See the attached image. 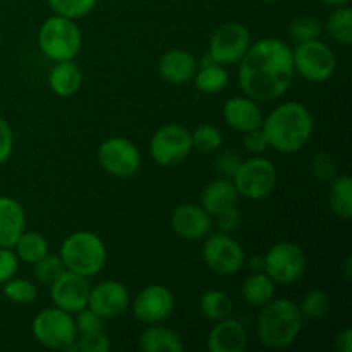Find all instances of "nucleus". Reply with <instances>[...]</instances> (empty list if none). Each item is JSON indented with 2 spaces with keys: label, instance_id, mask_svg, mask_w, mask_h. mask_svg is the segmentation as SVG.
Wrapping results in <instances>:
<instances>
[{
  "label": "nucleus",
  "instance_id": "nucleus-1",
  "mask_svg": "<svg viewBox=\"0 0 352 352\" xmlns=\"http://www.w3.org/2000/svg\"><path fill=\"white\" fill-rule=\"evenodd\" d=\"M239 86L254 102H272L284 95L294 79L292 48L277 38L251 43L239 62Z\"/></svg>",
  "mask_w": 352,
  "mask_h": 352
},
{
  "label": "nucleus",
  "instance_id": "nucleus-2",
  "mask_svg": "<svg viewBox=\"0 0 352 352\" xmlns=\"http://www.w3.org/2000/svg\"><path fill=\"white\" fill-rule=\"evenodd\" d=\"M313 127L315 120L311 112L301 102H285L275 107L261 122L268 146L285 155L302 150L311 140Z\"/></svg>",
  "mask_w": 352,
  "mask_h": 352
},
{
  "label": "nucleus",
  "instance_id": "nucleus-3",
  "mask_svg": "<svg viewBox=\"0 0 352 352\" xmlns=\"http://www.w3.org/2000/svg\"><path fill=\"white\" fill-rule=\"evenodd\" d=\"M305 327V316L301 309L291 299H272L261 306L258 315V339L270 349H285L301 333Z\"/></svg>",
  "mask_w": 352,
  "mask_h": 352
},
{
  "label": "nucleus",
  "instance_id": "nucleus-4",
  "mask_svg": "<svg viewBox=\"0 0 352 352\" xmlns=\"http://www.w3.org/2000/svg\"><path fill=\"white\" fill-rule=\"evenodd\" d=\"M58 256L62 258L65 270L89 278L98 275L105 267L107 248L100 236L88 230H79L65 237Z\"/></svg>",
  "mask_w": 352,
  "mask_h": 352
},
{
  "label": "nucleus",
  "instance_id": "nucleus-5",
  "mask_svg": "<svg viewBox=\"0 0 352 352\" xmlns=\"http://www.w3.org/2000/svg\"><path fill=\"white\" fill-rule=\"evenodd\" d=\"M81 45L82 34L74 19L55 14L41 24L38 47L50 60H74V57H78L81 52Z\"/></svg>",
  "mask_w": 352,
  "mask_h": 352
},
{
  "label": "nucleus",
  "instance_id": "nucleus-6",
  "mask_svg": "<svg viewBox=\"0 0 352 352\" xmlns=\"http://www.w3.org/2000/svg\"><path fill=\"white\" fill-rule=\"evenodd\" d=\"M36 342L52 351H67L78 339V329L71 313L57 308L41 309L31 323Z\"/></svg>",
  "mask_w": 352,
  "mask_h": 352
},
{
  "label": "nucleus",
  "instance_id": "nucleus-7",
  "mask_svg": "<svg viewBox=\"0 0 352 352\" xmlns=\"http://www.w3.org/2000/svg\"><path fill=\"white\" fill-rule=\"evenodd\" d=\"M237 195L251 201L267 198L278 181L277 167L268 158L253 157L241 162L237 170L230 177Z\"/></svg>",
  "mask_w": 352,
  "mask_h": 352
},
{
  "label": "nucleus",
  "instance_id": "nucleus-8",
  "mask_svg": "<svg viewBox=\"0 0 352 352\" xmlns=\"http://www.w3.org/2000/svg\"><path fill=\"white\" fill-rule=\"evenodd\" d=\"M294 71L311 82H325L337 69V57L332 48L322 40L298 43L292 50Z\"/></svg>",
  "mask_w": 352,
  "mask_h": 352
},
{
  "label": "nucleus",
  "instance_id": "nucleus-9",
  "mask_svg": "<svg viewBox=\"0 0 352 352\" xmlns=\"http://www.w3.org/2000/svg\"><path fill=\"white\" fill-rule=\"evenodd\" d=\"M306 270V254L292 241L275 243L265 254V274L275 284L289 285L299 280Z\"/></svg>",
  "mask_w": 352,
  "mask_h": 352
},
{
  "label": "nucleus",
  "instance_id": "nucleus-10",
  "mask_svg": "<svg viewBox=\"0 0 352 352\" xmlns=\"http://www.w3.org/2000/svg\"><path fill=\"white\" fill-rule=\"evenodd\" d=\"M192 151L191 131L181 124H167L155 131L150 141L151 158L162 167L182 164Z\"/></svg>",
  "mask_w": 352,
  "mask_h": 352
},
{
  "label": "nucleus",
  "instance_id": "nucleus-11",
  "mask_svg": "<svg viewBox=\"0 0 352 352\" xmlns=\"http://www.w3.org/2000/svg\"><path fill=\"white\" fill-rule=\"evenodd\" d=\"M201 256L210 270L223 277L239 274L246 263L243 246L226 232L212 234L203 244Z\"/></svg>",
  "mask_w": 352,
  "mask_h": 352
},
{
  "label": "nucleus",
  "instance_id": "nucleus-12",
  "mask_svg": "<svg viewBox=\"0 0 352 352\" xmlns=\"http://www.w3.org/2000/svg\"><path fill=\"white\" fill-rule=\"evenodd\" d=\"M251 45V34L244 24L237 21L223 23L210 36L208 55L220 65L237 64Z\"/></svg>",
  "mask_w": 352,
  "mask_h": 352
},
{
  "label": "nucleus",
  "instance_id": "nucleus-13",
  "mask_svg": "<svg viewBox=\"0 0 352 352\" xmlns=\"http://www.w3.org/2000/svg\"><path fill=\"white\" fill-rule=\"evenodd\" d=\"M98 164L112 177L129 179L140 170L141 153L126 138H109L98 146Z\"/></svg>",
  "mask_w": 352,
  "mask_h": 352
},
{
  "label": "nucleus",
  "instance_id": "nucleus-14",
  "mask_svg": "<svg viewBox=\"0 0 352 352\" xmlns=\"http://www.w3.org/2000/svg\"><path fill=\"white\" fill-rule=\"evenodd\" d=\"M174 294L168 287L162 284L146 285L138 292L133 301V313L141 323H162L168 320L174 313Z\"/></svg>",
  "mask_w": 352,
  "mask_h": 352
},
{
  "label": "nucleus",
  "instance_id": "nucleus-15",
  "mask_svg": "<svg viewBox=\"0 0 352 352\" xmlns=\"http://www.w3.org/2000/svg\"><path fill=\"white\" fill-rule=\"evenodd\" d=\"M131 294L126 285L119 280H103L89 289L88 308L98 313L103 320L117 318L127 311Z\"/></svg>",
  "mask_w": 352,
  "mask_h": 352
},
{
  "label": "nucleus",
  "instance_id": "nucleus-16",
  "mask_svg": "<svg viewBox=\"0 0 352 352\" xmlns=\"http://www.w3.org/2000/svg\"><path fill=\"white\" fill-rule=\"evenodd\" d=\"M89 289L91 287L88 284V278L71 270H64L60 277L50 285V298L57 308L76 315L88 306Z\"/></svg>",
  "mask_w": 352,
  "mask_h": 352
},
{
  "label": "nucleus",
  "instance_id": "nucleus-17",
  "mask_svg": "<svg viewBox=\"0 0 352 352\" xmlns=\"http://www.w3.org/2000/svg\"><path fill=\"white\" fill-rule=\"evenodd\" d=\"M170 226L179 237L199 241L212 230V215L201 205H181L170 217Z\"/></svg>",
  "mask_w": 352,
  "mask_h": 352
},
{
  "label": "nucleus",
  "instance_id": "nucleus-18",
  "mask_svg": "<svg viewBox=\"0 0 352 352\" xmlns=\"http://www.w3.org/2000/svg\"><path fill=\"white\" fill-rule=\"evenodd\" d=\"M246 346V329L232 316L215 322L206 337V349L210 352H243Z\"/></svg>",
  "mask_w": 352,
  "mask_h": 352
},
{
  "label": "nucleus",
  "instance_id": "nucleus-19",
  "mask_svg": "<svg viewBox=\"0 0 352 352\" xmlns=\"http://www.w3.org/2000/svg\"><path fill=\"white\" fill-rule=\"evenodd\" d=\"M223 120L227 126L232 127L237 133H248L261 127L263 122V113L258 107V102H254L250 96H232L223 103Z\"/></svg>",
  "mask_w": 352,
  "mask_h": 352
},
{
  "label": "nucleus",
  "instance_id": "nucleus-20",
  "mask_svg": "<svg viewBox=\"0 0 352 352\" xmlns=\"http://www.w3.org/2000/svg\"><path fill=\"white\" fill-rule=\"evenodd\" d=\"M196 71H198L196 58L182 48H172L165 52L158 62L160 78L170 85H186L192 81Z\"/></svg>",
  "mask_w": 352,
  "mask_h": 352
},
{
  "label": "nucleus",
  "instance_id": "nucleus-21",
  "mask_svg": "<svg viewBox=\"0 0 352 352\" xmlns=\"http://www.w3.org/2000/svg\"><path fill=\"white\" fill-rule=\"evenodd\" d=\"M26 227L23 205L10 196H0V248H14Z\"/></svg>",
  "mask_w": 352,
  "mask_h": 352
},
{
  "label": "nucleus",
  "instance_id": "nucleus-22",
  "mask_svg": "<svg viewBox=\"0 0 352 352\" xmlns=\"http://www.w3.org/2000/svg\"><path fill=\"white\" fill-rule=\"evenodd\" d=\"M237 199L239 195L230 179H215L208 182L201 191V206L212 217L237 206Z\"/></svg>",
  "mask_w": 352,
  "mask_h": 352
},
{
  "label": "nucleus",
  "instance_id": "nucleus-23",
  "mask_svg": "<svg viewBox=\"0 0 352 352\" xmlns=\"http://www.w3.org/2000/svg\"><path fill=\"white\" fill-rule=\"evenodd\" d=\"M140 349L144 352H182L184 342L181 336L168 327L151 323L141 332Z\"/></svg>",
  "mask_w": 352,
  "mask_h": 352
},
{
  "label": "nucleus",
  "instance_id": "nucleus-24",
  "mask_svg": "<svg viewBox=\"0 0 352 352\" xmlns=\"http://www.w3.org/2000/svg\"><path fill=\"white\" fill-rule=\"evenodd\" d=\"M48 85L57 96L69 98L81 89L82 72L72 60H62L52 67L48 74Z\"/></svg>",
  "mask_w": 352,
  "mask_h": 352
},
{
  "label": "nucleus",
  "instance_id": "nucleus-25",
  "mask_svg": "<svg viewBox=\"0 0 352 352\" xmlns=\"http://www.w3.org/2000/svg\"><path fill=\"white\" fill-rule=\"evenodd\" d=\"M243 299L253 308H261L275 296V282L265 272L251 274L241 287Z\"/></svg>",
  "mask_w": 352,
  "mask_h": 352
},
{
  "label": "nucleus",
  "instance_id": "nucleus-26",
  "mask_svg": "<svg viewBox=\"0 0 352 352\" xmlns=\"http://www.w3.org/2000/svg\"><path fill=\"white\" fill-rule=\"evenodd\" d=\"M329 205L333 215L349 220L352 217V179L349 175H337L329 191Z\"/></svg>",
  "mask_w": 352,
  "mask_h": 352
},
{
  "label": "nucleus",
  "instance_id": "nucleus-27",
  "mask_svg": "<svg viewBox=\"0 0 352 352\" xmlns=\"http://www.w3.org/2000/svg\"><path fill=\"white\" fill-rule=\"evenodd\" d=\"M199 313L210 322H220L223 318L232 316L234 302L230 296L223 291H206L199 298Z\"/></svg>",
  "mask_w": 352,
  "mask_h": 352
},
{
  "label": "nucleus",
  "instance_id": "nucleus-28",
  "mask_svg": "<svg viewBox=\"0 0 352 352\" xmlns=\"http://www.w3.org/2000/svg\"><path fill=\"white\" fill-rule=\"evenodd\" d=\"M192 81H195L198 91L213 95V93H220L222 89H226V86L229 85V74L226 71V65L212 62V64L201 65V69L196 71Z\"/></svg>",
  "mask_w": 352,
  "mask_h": 352
},
{
  "label": "nucleus",
  "instance_id": "nucleus-29",
  "mask_svg": "<svg viewBox=\"0 0 352 352\" xmlns=\"http://www.w3.org/2000/svg\"><path fill=\"white\" fill-rule=\"evenodd\" d=\"M12 250L19 261L34 265L45 254H48V241L38 232H23Z\"/></svg>",
  "mask_w": 352,
  "mask_h": 352
},
{
  "label": "nucleus",
  "instance_id": "nucleus-30",
  "mask_svg": "<svg viewBox=\"0 0 352 352\" xmlns=\"http://www.w3.org/2000/svg\"><path fill=\"white\" fill-rule=\"evenodd\" d=\"M327 33L340 45L352 43V10L351 7H336L327 19Z\"/></svg>",
  "mask_w": 352,
  "mask_h": 352
},
{
  "label": "nucleus",
  "instance_id": "nucleus-31",
  "mask_svg": "<svg viewBox=\"0 0 352 352\" xmlns=\"http://www.w3.org/2000/svg\"><path fill=\"white\" fill-rule=\"evenodd\" d=\"M323 33V26L316 17L313 16H299L292 19L289 26V34L291 40L298 43H306V41L318 40Z\"/></svg>",
  "mask_w": 352,
  "mask_h": 352
},
{
  "label": "nucleus",
  "instance_id": "nucleus-32",
  "mask_svg": "<svg viewBox=\"0 0 352 352\" xmlns=\"http://www.w3.org/2000/svg\"><path fill=\"white\" fill-rule=\"evenodd\" d=\"M191 140L192 150L201 151V153H213L223 143L222 131L212 124H203V126L196 127L191 133Z\"/></svg>",
  "mask_w": 352,
  "mask_h": 352
},
{
  "label": "nucleus",
  "instance_id": "nucleus-33",
  "mask_svg": "<svg viewBox=\"0 0 352 352\" xmlns=\"http://www.w3.org/2000/svg\"><path fill=\"white\" fill-rule=\"evenodd\" d=\"M3 287V296L9 299L10 302H16V305H31V302L36 299V285L33 284L28 278H16L12 277L10 280H7Z\"/></svg>",
  "mask_w": 352,
  "mask_h": 352
},
{
  "label": "nucleus",
  "instance_id": "nucleus-34",
  "mask_svg": "<svg viewBox=\"0 0 352 352\" xmlns=\"http://www.w3.org/2000/svg\"><path fill=\"white\" fill-rule=\"evenodd\" d=\"M65 270L64 263H62V258L58 254H45L41 260H38L34 263L33 275L40 284L48 285L50 287L58 277H60L62 272Z\"/></svg>",
  "mask_w": 352,
  "mask_h": 352
},
{
  "label": "nucleus",
  "instance_id": "nucleus-35",
  "mask_svg": "<svg viewBox=\"0 0 352 352\" xmlns=\"http://www.w3.org/2000/svg\"><path fill=\"white\" fill-rule=\"evenodd\" d=\"M47 2L55 14L76 21L88 16L95 9L98 0H47Z\"/></svg>",
  "mask_w": 352,
  "mask_h": 352
},
{
  "label": "nucleus",
  "instance_id": "nucleus-36",
  "mask_svg": "<svg viewBox=\"0 0 352 352\" xmlns=\"http://www.w3.org/2000/svg\"><path fill=\"white\" fill-rule=\"evenodd\" d=\"M302 316L309 320H320L329 313L330 298L325 291H311L305 296L301 306Z\"/></svg>",
  "mask_w": 352,
  "mask_h": 352
},
{
  "label": "nucleus",
  "instance_id": "nucleus-37",
  "mask_svg": "<svg viewBox=\"0 0 352 352\" xmlns=\"http://www.w3.org/2000/svg\"><path fill=\"white\" fill-rule=\"evenodd\" d=\"M76 342H78L79 352H109L112 349L110 337L103 330L81 333L79 339H76Z\"/></svg>",
  "mask_w": 352,
  "mask_h": 352
},
{
  "label": "nucleus",
  "instance_id": "nucleus-38",
  "mask_svg": "<svg viewBox=\"0 0 352 352\" xmlns=\"http://www.w3.org/2000/svg\"><path fill=\"white\" fill-rule=\"evenodd\" d=\"M309 170L318 181H333L337 177L339 168H337L336 160L329 153H318L313 157Z\"/></svg>",
  "mask_w": 352,
  "mask_h": 352
},
{
  "label": "nucleus",
  "instance_id": "nucleus-39",
  "mask_svg": "<svg viewBox=\"0 0 352 352\" xmlns=\"http://www.w3.org/2000/svg\"><path fill=\"white\" fill-rule=\"evenodd\" d=\"M76 329H78L79 333H88L95 332V330H103V318L98 315V313L93 311L91 308H82L81 311L76 313Z\"/></svg>",
  "mask_w": 352,
  "mask_h": 352
},
{
  "label": "nucleus",
  "instance_id": "nucleus-40",
  "mask_svg": "<svg viewBox=\"0 0 352 352\" xmlns=\"http://www.w3.org/2000/svg\"><path fill=\"white\" fill-rule=\"evenodd\" d=\"M19 268V258L12 248H0V287L16 275Z\"/></svg>",
  "mask_w": 352,
  "mask_h": 352
},
{
  "label": "nucleus",
  "instance_id": "nucleus-41",
  "mask_svg": "<svg viewBox=\"0 0 352 352\" xmlns=\"http://www.w3.org/2000/svg\"><path fill=\"white\" fill-rule=\"evenodd\" d=\"M14 148V133L6 119L0 116V165L6 164L12 155Z\"/></svg>",
  "mask_w": 352,
  "mask_h": 352
},
{
  "label": "nucleus",
  "instance_id": "nucleus-42",
  "mask_svg": "<svg viewBox=\"0 0 352 352\" xmlns=\"http://www.w3.org/2000/svg\"><path fill=\"white\" fill-rule=\"evenodd\" d=\"M243 143H244V146H246V150L250 151V153H254V155L263 153V151L268 148L267 136H265V133L261 127L244 133Z\"/></svg>",
  "mask_w": 352,
  "mask_h": 352
},
{
  "label": "nucleus",
  "instance_id": "nucleus-43",
  "mask_svg": "<svg viewBox=\"0 0 352 352\" xmlns=\"http://www.w3.org/2000/svg\"><path fill=\"white\" fill-rule=\"evenodd\" d=\"M215 219H217V223H219L220 230H222V232H226V234H230V232H234L237 227H239L241 213H239V210H237V206H232V208H229V210H226V212L219 213Z\"/></svg>",
  "mask_w": 352,
  "mask_h": 352
},
{
  "label": "nucleus",
  "instance_id": "nucleus-44",
  "mask_svg": "<svg viewBox=\"0 0 352 352\" xmlns=\"http://www.w3.org/2000/svg\"><path fill=\"white\" fill-rule=\"evenodd\" d=\"M241 162L243 160H241L239 155L234 153V151H226V153L220 155L219 160H217V168H219L226 177H232Z\"/></svg>",
  "mask_w": 352,
  "mask_h": 352
},
{
  "label": "nucleus",
  "instance_id": "nucleus-45",
  "mask_svg": "<svg viewBox=\"0 0 352 352\" xmlns=\"http://www.w3.org/2000/svg\"><path fill=\"white\" fill-rule=\"evenodd\" d=\"M336 349L339 352H351L352 351V330L346 329L337 336Z\"/></svg>",
  "mask_w": 352,
  "mask_h": 352
},
{
  "label": "nucleus",
  "instance_id": "nucleus-46",
  "mask_svg": "<svg viewBox=\"0 0 352 352\" xmlns=\"http://www.w3.org/2000/svg\"><path fill=\"white\" fill-rule=\"evenodd\" d=\"M250 270L251 274H256V272H265V256H261V254H256V256H253L250 260Z\"/></svg>",
  "mask_w": 352,
  "mask_h": 352
},
{
  "label": "nucleus",
  "instance_id": "nucleus-47",
  "mask_svg": "<svg viewBox=\"0 0 352 352\" xmlns=\"http://www.w3.org/2000/svg\"><path fill=\"white\" fill-rule=\"evenodd\" d=\"M351 265H352V258L347 256L346 263H344V268H342V274H344V277H346V280H351V278H352Z\"/></svg>",
  "mask_w": 352,
  "mask_h": 352
},
{
  "label": "nucleus",
  "instance_id": "nucleus-48",
  "mask_svg": "<svg viewBox=\"0 0 352 352\" xmlns=\"http://www.w3.org/2000/svg\"><path fill=\"white\" fill-rule=\"evenodd\" d=\"M325 6H330V7H340V6H347L349 3V0H322Z\"/></svg>",
  "mask_w": 352,
  "mask_h": 352
},
{
  "label": "nucleus",
  "instance_id": "nucleus-49",
  "mask_svg": "<svg viewBox=\"0 0 352 352\" xmlns=\"http://www.w3.org/2000/svg\"><path fill=\"white\" fill-rule=\"evenodd\" d=\"M263 2H267V3H274V2H278V0H263Z\"/></svg>",
  "mask_w": 352,
  "mask_h": 352
},
{
  "label": "nucleus",
  "instance_id": "nucleus-50",
  "mask_svg": "<svg viewBox=\"0 0 352 352\" xmlns=\"http://www.w3.org/2000/svg\"><path fill=\"white\" fill-rule=\"evenodd\" d=\"M0 43H2V34H0Z\"/></svg>",
  "mask_w": 352,
  "mask_h": 352
}]
</instances>
